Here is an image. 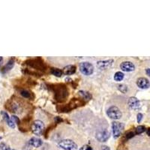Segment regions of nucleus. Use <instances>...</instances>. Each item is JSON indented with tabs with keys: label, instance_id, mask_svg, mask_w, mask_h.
I'll return each mask as SVG.
<instances>
[{
	"label": "nucleus",
	"instance_id": "f257e3e1",
	"mask_svg": "<svg viewBox=\"0 0 150 150\" xmlns=\"http://www.w3.org/2000/svg\"><path fill=\"white\" fill-rule=\"evenodd\" d=\"M55 99L59 102H63L68 97V90L64 84H59L54 86Z\"/></svg>",
	"mask_w": 150,
	"mask_h": 150
},
{
	"label": "nucleus",
	"instance_id": "f03ea898",
	"mask_svg": "<svg viewBox=\"0 0 150 150\" xmlns=\"http://www.w3.org/2000/svg\"><path fill=\"white\" fill-rule=\"evenodd\" d=\"M85 104V102L81 99H77V98H74L68 104H66L65 106H62L60 108L59 112H69L71 109H74L79 106H82Z\"/></svg>",
	"mask_w": 150,
	"mask_h": 150
},
{
	"label": "nucleus",
	"instance_id": "7ed1b4c3",
	"mask_svg": "<svg viewBox=\"0 0 150 150\" xmlns=\"http://www.w3.org/2000/svg\"><path fill=\"white\" fill-rule=\"evenodd\" d=\"M79 68L81 73L86 76H89L94 72V66L88 62H81L79 65Z\"/></svg>",
	"mask_w": 150,
	"mask_h": 150
},
{
	"label": "nucleus",
	"instance_id": "20e7f679",
	"mask_svg": "<svg viewBox=\"0 0 150 150\" xmlns=\"http://www.w3.org/2000/svg\"><path fill=\"white\" fill-rule=\"evenodd\" d=\"M58 146L60 148L63 149L65 150H77V145L74 142L73 140L66 139V140H62L58 143Z\"/></svg>",
	"mask_w": 150,
	"mask_h": 150
},
{
	"label": "nucleus",
	"instance_id": "39448f33",
	"mask_svg": "<svg viewBox=\"0 0 150 150\" xmlns=\"http://www.w3.org/2000/svg\"><path fill=\"white\" fill-rule=\"evenodd\" d=\"M26 62H29V63H27V65H29L30 67L33 68L34 69L44 71L45 68H46L44 62H43V60L40 58L30 59L29 60V61H27Z\"/></svg>",
	"mask_w": 150,
	"mask_h": 150
},
{
	"label": "nucleus",
	"instance_id": "423d86ee",
	"mask_svg": "<svg viewBox=\"0 0 150 150\" xmlns=\"http://www.w3.org/2000/svg\"><path fill=\"white\" fill-rule=\"evenodd\" d=\"M107 114L110 118L114 120L119 119L122 118V111L116 106H112V107H109L107 111Z\"/></svg>",
	"mask_w": 150,
	"mask_h": 150
},
{
	"label": "nucleus",
	"instance_id": "0eeeda50",
	"mask_svg": "<svg viewBox=\"0 0 150 150\" xmlns=\"http://www.w3.org/2000/svg\"><path fill=\"white\" fill-rule=\"evenodd\" d=\"M124 127H125V125L122 122H114L112 123V134H113V137L114 138H118L121 136L122 131L124 130Z\"/></svg>",
	"mask_w": 150,
	"mask_h": 150
},
{
	"label": "nucleus",
	"instance_id": "6e6552de",
	"mask_svg": "<svg viewBox=\"0 0 150 150\" xmlns=\"http://www.w3.org/2000/svg\"><path fill=\"white\" fill-rule=\"evenodd\" d=\"M32 131L34 134L41 136L44 131V124L41 120H36L32 125Z\"/></svg>",
	"mask_w": 150,
	"mask_h": 150
},
{
	"label": "nucleus",
	"instance_id": "1a4fd4ad",
	"mask_svg": "<svg viewBox=\"0 0 150 150\" xmlns=\"http://www.w3.org/2000/svg\"><path fill=\"white\" fill-rule=\"evenodd\" d=\"M110 137V131H108L106 128H104V129H101L100 131H98L96 133L95 137L97 140L99 142H106V141L108 140V139Z\"/></svg>",
	"mask_w": 150,
	"mask_h": 150
},
{
	"label": "nucleus",
	"instance_id": "9d476101",
	"mask_svg": "<svg viewBox=\"0 0 150 150\" xmlns=\"http://www.w3.org/2000/svg\"><path fill=\"white\" fill-rule=\"evenodd\" d=\"M127 105H128L130 109L134 110H137L140 108L141 107L140 102L136 97H129L128 101H127Z\"/></svg>",
	"mask_w": 150,
	"mask_h": 150
},
{
	"label": "nucleus",
	"instance_id": "9b49d317",
	"mask_svg": "<svg viewBox=\"0 0 150 150\" xmlns=\"http://www.w3.org/2000/svg\"><path fill=\"white\" fill-rule=\"evenodd\" d=\"M113 59H108V60H103V61H98L97 62V66L98 68L101 70H106L108 69L112 66L113 63Z\"/></svg>",
	"mask_w": 150,
	"mask_h": 150
},
{
	"label": "nucleus",
	"instance_id": "f8f14e48",
	"mask_svg": "<svg viewBox=\"0 0 150 150\" xmlns=\"http://www.w3.org/2000/svg\"><path fill=\"white\" fill-rule=\"evenodd\" d=\"M120 68L123 71H125V72H131V71H134L135 65L131 62L126 61V62H123L121 63Z\"/></svg>",
	"mask_w": 150,
	"mask_h": 150
},
{
	"label": "nucleus",
	"instance_id": "ddd939ff",
	"mask_svg": "<svg viewBox=\"0 0 150 150\" xmlns=\"http://www.w3.org/2000/svg\"><path fill=\"white\" fill-rule=\"evenodd\" d=\"M137 85L139 88L142 89H147L149 87V81L146 77H140L137 79Z\"/></svg>",
	"mask_w": 150,
	"mask_h": 150
},
{
	"label": "nucleus",
	"instance_id": "4468645a",
	"mask_svg": "<svg viewBox=\"0 0 150 150\" xmlns=\"http://www.w3.org/2000/svg\"><path fill=\"white\" fill-rule=\"evenodd\" d=\"M14 64H15V59L14 58H11V59L8 60V62H7V64L2 68V73L3 74L7 73V72H8L9 71H11V70L13 68L14 66Z\"/></svg>",
	"mask_w": 150,
	"mask_h": 150
},
{
	"label": "nucleus",
	"instance_id": "2eb2a0df",
	"mask_svg": "<svg viewBox=\"0 0 150 150\" xmlns=\"http://www.w3.org/2000/svg\"><path fill=\"white\" fill-rule=\"evenodd\" d=\"M1 114H2L4 119L5 120L6 122H7V125L9 126L10 127H11V128H14L15 127L14 122L13 120L11 119V117H9V116H8V114H7V112H5V111H2V112H1Z\"/></svg>",
	"mask_w": 150,
	"mask_h": 150
},
{
	"label": "nucleus",
	"instance_id": "dca6fc26",
	"mask_svg": "<svg viewBox=\"0 0 150 150\" xmlns=\"http://www.w3.org/2000/svg\"><path fill=\"white\" fill-rule=\"evenodd\" d=\"M29 144L31 146H32L33 147H35V148H38V147H40L43 144V142H42L41 139L37 138V137H32L29 140Z\"/></svg>",
	"mask_w": 150,
	"mask_h": 150
},
{
	"label": "nucleus",
	"instance_id": "f3484780",
	"mask_svg": "<svg viewBox=\"0 0 150 150\" xmlns=\"http://www.w3.org/2000/svg\"><path fill=\"white\" fill-rule=\"evenodd\" d=\"M76 69H77L76 66L70 65H68L64 68L63 72L65 75H72L76 72Z\"/></svg>",
	"mask_w": 150,
	"mask_h": 150
},
{
	"label": "nucleus",
	"instance_id": "a211bd4d",
	"mask_svg": "<svg viewBox=\"0 0 150 150\" xmlns=\"http://www.w3.org/2000/svg\"><path fill=\"white\" fill-rule=\"evenodd\" d=\"M78 95L82 97V99L83 100H90L92 98V95L89 92L86 91H83V90H80L78 92Z\"/></svg>",
	"mask_w": 150,
	"mask_h": 150
},
{
	"label": "nucleus",
	"instance_id": "6ab92c4d",
	"mask_svg": "<svg viewBox=\"0 0 150 150\" xmlns=\"http://www.w3.org/2000/svg\"><path fill=\"white\" fill-rule=\"evenodd\" d=\"M50 73L57 77H62V71L57 68H52L50 69Z\"/></svg>",
	"mask_w": 150,
	"mask_h": 150
},
{
	"label": "nucleus",
	"instance_id": "aec40b11",
	"mask_svg": "<svg viewBox=\"0 0 150 150\" xmlns=\"http://www.w3.org/2000/svg\"><path fill=\"white\" fill-rule=\"evenodd\" d=\"M124 74L121 71H117L116 74H114V80L116 81V82H120V81H122L124 78Z\"/></svg>",
	"mask_w": 150,
	"mask_h": 150
},
{
	"label": "nucleus",
	"instance_id": "412c9836",
	"mask_svg": "<svg viewBox=\"0 0 150 150\" xmlns=\"http://www.w3.org/2000/svg\"><path fill=\"white\" fill-rule=\"evenodd\" d=\"M145 131H146V127H145V126L139 125L138 127H136V129H135L134 132L136 134H140L143 133Z\"/></svg>",
	"mask_w": 150,
	"mask_h": 150
},
{
	"label": "nucleus",
	"instance_id": "4be33fe9",
	"mask_svg": "<svg viewBox=\"0 0 150 150\" xmlns=\"http://www.w3.org/2000/svg\"><path fill=\"white\" fill-rule=\"evenodd\" d=\"M20 95L22 97H26V98H31V92H29L28 90L22 89L21 90Z\"/></svg>",
	"mask_w": 150,
	"mask_h": 150
},
{
	"label": "nucleus",
	"instance_id": "5701e85b",
	"mask_svg": "<svg viewBox=\"0 0 150 150\" xmlns=\"http://www.w3.org/2000/svg\"><path fill=\"white\" fill-rule=\"evenodd\" d=\"M118 89L120 92H122V93H126L127 92V86L126 85L124 84H120L118 86Z\"/></svg>",
	"mask_w": 150,
	"mask_h": 150
},
{
	"label": "nucleus",
	"instance_id": "b1692460",
	"mask_svg": "<svg viewBox=\"0 0 150 150\" xmlns=\"http://www.w3.org/2000/svg\"><path fill=\"white\" fill-rule=\"evenodd\" d=\"M136 135V134H135L134 131H129V132H127V133L125 134V137L126 138V140H129V139L132 138V137H134Z\"/></svg>",
	"mask_w": 150,
	"mask_h": 150
},
{
	"label": "nucleus",
	"instance_id": "393cba45",
	"mask_svg": "<svg viewBox=\"0 0 150 150\" xmlns=\"http://www.w3.org/2000/svg\"><path fill=\"white\" fill-rule=\"evenodd\" d=\"M0 149L1 150H14V149H11L10 147L6 146L5 144H4V143H2V144L0 145Z\"/></svg>",
	"mask_w": 150,
	"mask_h": 150
},
{
	"label": "nucleus",
	"instance_id": "a878e982",
	"mask_svg": "<svg viewBox=\"0 0 150 150\" xmlns=\"http://www.w3.org/2000/svg\"><path fill=\"white\" fill-rule=\"evenodd\" d=\"M79 150H93V149L90 146H89V145H84L82 147H80V149Z\"/></svg>",
	"mask_w": 150,
	"mask_h": 150
},
{
	"label": "nucleus",
	"instance_id": "bb28decb",
	"mask_svg": "<svg viewBox=\"0 0 150 150\" xmlns=\"http://www.w3.org/2000/svg\"><path fill=\"white\" fill-rule=\"evenodd\" d=\"M11 118V119L13 120L14 122V123H17V124L20 123V120H19V119L17 118L16 116H12Z\"/></svg>",
	"mask_w": 150,
	"mask_h": 150
},
{
	"label": "nucleus",
	"instance_id": "cd10ccee",
	"mask_svg": "<svg viewBox=\"0 0 150 150\" xmlns=\"http://www.w3.org/2000/svg\"><path fill=\"white\" fill-rule=\"evenodd\" d=\"M142 116H142V113H138V114H137V122H138V123H140V122L141 121H142Z\"/></svg>",
	"mask_w": 150,
	"mask_h": 150
},
{
	"label": "nucleus",
	"instance_id": "c85d7f7f",
	"mask_svg": "<svg viewBox=\"0 0 150 150\" xmlns=\"http://www.w3.org/2000/svg\"><path fill=\"white\" fill-rule=\"evenodd\" d=\"M146 74L148 75V76H150V69L149 68H146Z\"/></svg>",
	"mask_w": 150,
	"mask_h": 150
},
{
	"label": "nucleus",
	"instance_id": "c756f323",
	"mask_svg": "<svg viewBox=\"0 0 150 150\" xmlns=\"http://www.w3.org/2000/svg\"><path fill=\"white\" fill-rule=\"evenodd\" d=\"M101 150H110V149L109 148L108 146H103V149Z\"/></svg>",
	"mask_w": 150,
	"mask_h": 150
},
{
	"label": "nucleus",
	"instance_id": "7c9ffc66",
	"mask_svg": "<svg viewBox=\"0 0 150 150\" xmlns=\"http://www.w3.org/2000/svg\"><path fill=\"white\" fill-rule=\"evenodd\" d=\"M2 60H3V58H2V56H0V65H1V63L2 62Z\"/></svg>",
	"mask_w": 150,
	"mask_h": 150
},
{
	"label": "nucleus",
	"instance_id": "2f4dec72",
	"mask_svg": "<svg viewBox=\"0 0 150 150\" xmlns=\"http://www.w3.org/2000/svg\"><path fill=\"white\" fill-rule=\"evenodd\" d=\"M147 135L149 136V128H147Z\"/></svg>",
	"mask_w": 150,
	"mask_h": 150
},
{
	"label": "nucleus",
	"instance_id": "473e14b6",
	"mask_svg": "<svg viewBox=\"0 0 150 150\" xmlns=\"http://www.w3.org/2000/svg\"><path fill=\"white\" fill-rule=\"evenodd\" d=\"M1 139H2V137H0V140H1Z\"/></svg>",
	"mask_w": 150,
	"mask_h": 150
}]
</instances>
